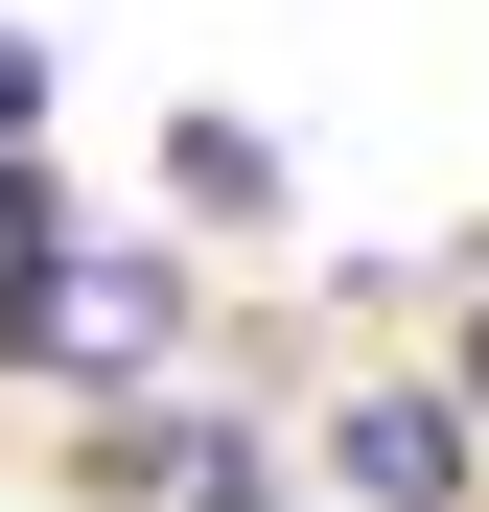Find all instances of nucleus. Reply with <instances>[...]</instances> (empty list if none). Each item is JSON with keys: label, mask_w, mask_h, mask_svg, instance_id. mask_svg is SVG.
Returning a JSON list of instances; mask_svg holds the SVG:
<instances>
[{"label": "nucleus", "mask_w": 489, "mask_h": 512, "mask_svg": "<svg viewBox=\"0 0 489 512\" xmlns=\"http://www.w3.org/2000/svg\"><path fill=\"white\" fill-rule=\"evenodd\" d=\"M163 326H187V256H163V233H70L47 303H24V350L47 373H163Z\"/></svg>", "instance_id": "f257e3e1"}, {"label": "nucleus", "mask_w": 489, "mask_h": 512, "mask_svg": "<svg viewBox=\"0 0 489 512\" xmlns=\"http://www.w3.org/2000/svg\"><path fill=\"white\" fill-rule=\"evenodd\" d=\"M326 466H350L373 512H466V489H489V443H466V396H350V419H326Z\"/></svg>", "instance_id": "f03ea898"}, {"label": "nucleus", "mask_w": 489, "mask_h": 512, "mask_svg": "<svg viewBox=\"0 0 489 512\" xmlns=\"http://www.w3.org/2000/svg\"><path fill=\"white\" fill-rule=\"evenodd\" d=\"M47 256H70V210H47V163H0V350H24V303H47Z\"/></svg>", "instance_id": "7ed1b4c3"}, {"label": "nucleus", "mask_w": 489, "mask_h": 512, "mask_svg": "<svg viewBox=\"0 0 489 512\" xmlns=\"http://www.w3.org/2000/svg\"><path fill=\"white\" fill-rule=\"evenodd\" d=\"M163 163H187V210H280V140H257V117H187Z\"/></svg>", "instance_id": "20e7f679"}, {"label": "nucleus", "mask_w": 489, "mask_h": 512, "mask_svg": "<svg viewBox=\"0 0 489 512\" xmlns=\"http://www.w3.org/2000/svg\"><path fill=\"white\" fill-rule=\"evenodd\" d=\"M24 140H47V47L0 24V163H24Z\"/></svg>", "instance_id": "39448f33"}, {"label": "nucleus", "mask_w": 489, "mask_h": 512, "mask_svg": "<svg viewBox=\"0 0 489 512\" xmlns=\"http://www.w3.org/2000/svg\"><path fill=\"white\" fill-rule=\"evenodd\" d=\"M466 443H489V326H466Z\"/></svg>", "instance_id": "423d86ee"}]
</instances>
